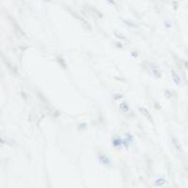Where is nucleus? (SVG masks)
Segmentation results:
<instances>
[{
    "mask_svg": "<svg viewBox=\"0 0 188 188\" xmlns=\"http://www.w3.org/2000/svg\"><path fill=\"white\" fill-rule=\"evenodd\" d=\"M87 127H88L87 123H80V124L78 125V129H79V131H84V129H87Z\"/></svg>",
    "mask_w": 188,
    "mask_h": 188,
    "instance_id": "aec40b11",
    "label": "nucleus"
},
{
    "mask_svg": "<svg viewBox=\"0 0 188 188\" xmlns=\"http://www.w3.org/2000/svg\"><path fill=\"white\" fill-rule=\"evenodd\" d=\"M131 55H132V58H137V57H138V52H135V50H132V52H131Z\"/></svg>",
    "mask_w": 188,
    "mask_h": 188,
    "instance_id": "5701e85b",
    "label": "nucleus"
},
{
    "mask_svg": "<svg viewBox=\"0 0 188 188\" xmlns=\"http://www.w3.org/2000/svg\"><path fill=\"white\" fill-rule=\"evenodd\" d=\"M124 138H125L127 141H129L131 143H132V142L134 141V137H133V135H132L131 133H125V134H124Z\"/></svg>",
    "mask_w": 188,
    "mask_h": 188,
    "instance_id": "2eb2a0df",
    "label": "nucleus"
},
{
    "mask_svg": "<svg viewBox=\"0 0 188 188\" xmlns=\"http://www.w3.org/2000/svg\"><path fill=\"white\" fill-rule=\"evenodd\" d=\"M170 75H172V79H173V82H174V84L176 85H181V83H182V78H181V75H179L176 70H170Z\"/></svg>",
    "mask_w": 188,
    "mask_h": 188,
    "instance_id": "39448f33",
    "label": "nucleus"
},
{
    "mask_svg": "<svg viewBox=\"0 0 188 188\" xmlns=\"http://www.w3.org/2000/svg\"><path fill=\"white\" fill-rule=\"evenodd\" d=\"M151 73H152L153 76H154V78H157V79L162 78V72L158 69V66L154 65V64H151Z\"/></svg>",
    "mask_w": 188,
    "mask_h": 188,
    "instance_id": "20e7f679",
    "label": "nucleus"
},
{
    "mask_svg": "<svg viewBox=\"0 0 188 188\" xmlns=\"http://www.w3.org/2000/svg\"><path fill=\"white\" fill-rule=\"evenodd\" d=\"M179 63H181V65L184 68V69L188 70V60H178Z\"/></svg>",
    "mask_w": 188,
    "mask_h": 188,
    "instance_id": "6ab92c4d",
    "label": "nucleus"
},
{
    "mask_svg": "<svg viewBox=\"0 0 188 188\" xmlns=\"http://www.w3.org/2000/svg\"><path fill=\"white\" fill-rule=\"evenodd\" d=\"M119 110H121L122 113H124V114L129 113V104H128L127 102H122V103L119 104Z\"/></svg>",
    "mask_w": 188,
    "mask_h": 188,
    "instance_id": "6e6552de",
    "label": "nucleus"
},
{
    "mask_svg": "<svg viewBox=\"0 0 188 188\" xmlns=\"http://www.w3.org/2000/svg\"><path fill=\"white\" fill-rule=\"evenodd\" d=\"M83 10L87 11L88 15H92L93 18H103V14H102V11H99L98 9H96V8H93L90 5H84L83 6Z\"/></svg>",
    "mask_w": 188,
    "mask_h": 188,
    "instance_id": "f257e3e1",
    "label": "nucleus"
},
{
    "mask_svg": "<svg viewBox=\"0 0 188 188\" xmlns=\"http://www.w3.org/2000/svg\"><path fill=\"white\" fill-rule=\"evenodd\" d=\"M13 25H14V29H15L16 31H18V34H19L20 37H25V33L23 31V29L18 25V23H16V21H13Z\"/></svg>",
    "mask_w": 188,
    "mask_h": 188,
    "instance_id": "f8f14e48",
    "label": "nucleus"
},
{
    "mask_svg": "<svg viewBox=\"0 0 188 188\" xmlns=\"http://www.w3.org/2000/svg\"><path fill=\"white\" fill-rule=\"evenodd\" d=\"M98 160L100 162V164H103L105 167H112V160L104 153H98Z\"/></svg>",
    "mask_w": 188,
    "mask_h": 188,
    "instance_id": "f03ea898",
    "label": "nucleus"
},
{
    "mask_svg": "<svg viewBox=\"0 0 188 188\" xmlns=\"http://www.w3.org/2000/svg\"><path fill=\"white\" fill-rule=\"evenodd\" d=\"M173 90H170V89H164V97L170 99V98H173Z\"/></svg>",
    "mask_w": 188,
    "mask_h": 188,
    "instance_id": "4468645a",
    "label": "nucleus"
},
{
    "mask_svg": "<svg viewBox=\"0 0 188 188\" xmlns=\"http://www.w3.org/2000/svg\"><path fill=\"white\" fill-rule=\"evenodd\" d=\"M113 44H114V47L118 48V49H123V48H124V45L122 44V41H119V40H118V41H114Z\"/></svg>",
    "mask_w": 188,
    "mask_h": 188,
    "instance_id": "dca6fc26",
    "label": "nucleus"
},
{
    "mask_svg": "<svg viewBox=\"0 0 188 188\" xmlns=\"http://www.w3.org/2000/svg\"><path fill=\"white\" fill-rule=\"evenodd\" d=\"M164 25H166V28H172V23H170V20H164Z\"/></svg>",
    "mask_w": 188,
    "mask_h": 188,
    "instance_id": "4be33fe9",
    "label": "nucleus"
},
{
    "mask_svg": "<svg viewBox=\"0 0 188 188\" xmlns=\"http://www.w3.org/2000/svg\"><path fill=\"white\" fill-rule=\"evenodd\" d=\"M55 60L58 62V64H59V65H60V66L63 68V69H66V68H68V65H66V62H65V59H64L63 57H60V55H58V57L55 58Z\"/></svg>",
    "mask_w": 188,
    "mask_h": 188,
    "instance_id": "9d476101",
    "label": "nucleus"
},
{
    "mask_svg": "<svg viewBox=\"0 0 188 188\" xmlns=\"http://www.w3.org/2000/svg\"><path fill=\"white\" fill-rule=\"evenodd\" d=\"M112 98H113L114 100H119V99H123V94H119V93H117V94H113V96H112Z\"/></svg>",
    "mask_w": 188,
    "mask_h": 188,
    "instance_id": "f3484780",
    "label": "nucleus"
},
{
    "mask_svg": "<svg viewBox=\"0 0 188 188\" xmlns=\"http://www.w3.org/2000/svg\"><path fill=\"white\" fill-rule=\"evenodd\" d=\"M170 141H172V144H173L174 148H176L179 153L183 152V148H182V146H181V143H179V141L176 138V137H170Z\"/></svg>",
    "mask_w": 188,
    "mask_h": 188,
    "instance_id": "423d86ee",
    "label": "nucleus"
},
{
    "mask_svg": "<svg viewBox=\"0 0 188 188\" xmlns=\"http://www.w3.org/2000/svg\"><path fill=\"white\" fill-rule=\"evenodd\" d=\"M154 108H157V109H160V105H159V103H158V102H154Z\"/></svg>",
    "mask_w": 188,
    "mask_h": 188,
    "instance_id": "393cba45",
    "label": "nucleus"
},
{
    "mask_svg": "<svg viewBox=\"0 0 188 188\" xmlns=\"http://www.w3.org/2000/svg\"><path fill=\"white\" fill-rule=\"evenodd\" d=\"M114 37H115V38H118V39H121V40H127V38H125L124 35H122L121 33H117V31L114 33Z\"/></svg>",
    "mask_w": 188,
    "mask_h": 188,
    "instance_id": "a211bd4d",
    "label": "nucleus"
},
{
    "mask_svg": "<svg viewBox=\"0 0 188 188\" xmlns=\"http://www.w3.org/2000/svg\"><path fill=\"white\" fill-rule=\"evenodd\" d=\"M139 112L142 113V115H144L146 118H148V119H149V122H152V123H153V118L151 117V113H149V110H148L147 108L141 107V108H139Z\"/></svg>",
    "mask_w": 188,
    "mask_h": 188,
    "instance_id": "1a4fd4ad",
    "label": "nucleus"
},
{
    "mask_svg": "<svg viewBox=\"0 0 188 188\" xmlns=\"http://www.w3.org/2000/svg\"><path fill=\"white\" fill-rule=\"evenodd\" d=\"M129 146H131V142L127 141L125 138H123V147L124 148H129Z\"/></svg>",
    "mask_w": 188,
    "mask_h": 188,
    "instance_id": "412c9836",
    "label": "nucleus"
},
{
    "mask_svg": "<svg viewBox=\"0 0 188 188\" xmlns=\"http://www.w3.org/2000/svg\"><path fill=\"white\" fill-rule=\"evenodd\" d=\"M122 21H123V24L125 25V27H128V28H132V29H137V28H138V24L132 21V20H129V19H122Z\"/></svg>",
    "mask_w": 188,
    "mask_h": 188,
    "instance_id": "0eeeda50",
    "label": "nucleus"
},
{
    "mask_svg": "<svg viewBox=\"0 0 188 188\" xmlns=\"http://www.w3.org/2000/svg\"><path fill=\"white\" fill-rule=\"evenodd\" d=\"M112 146L114 148H117V149L123 147V138L121 135H114L113 137V138H112Z\"/></svg>",
    "mask_w": 188,
    "mask_h": 188,
    "instance_id": "7ed1b4c3",
    "label": "nucleus"
},
{
    "mask_svg": "<svg viewBox=\"0 0 188 188\" xmlns=\"http://www.w3.org/2000/svg\"><path fill=\"white\" fill-rule=\"evenodd\" d=\"M6 66L9 68V69H10V72H11L14 75H18V69H16V68H15V66H14V65H13L10 62H8V60H6Z\"/></svg>",
    "mask_w": 188,
    "mask_h": 188,
    "instance_id": "ddd939ff",
    "label": "nucleus"
},
{
    "mask_svg": "<svg viewBox=\"0 0 188 188\" xmlns=\"http://www.w3.org/2000/svg\"><path fill=\"white\" fill-rule=\"evenodd\" d=\"M110 5H115V0H107Z\"/></svg>",
    "mask_w": 188,
    "mask_h": 188,
    "instance_id": "b1692460",
    "label": "nucleus"
},
{
    "mask_svg": "<svg viewBox=\"0 0 188 188\" xmlns=\"http://www.w3.org/2000/svg\"><path fill=\"white\" fill-rule=\"evenodd\" d=\"M43 2H47V3H49V2H50V0H43Z\"/></svg>",
    "mask_w": 188,
    "mask_h": 188,
    "instance_id": "a878e982",
    "label": "nucleus"
},
{
    "mask_svg": "<svg viewBox=\"0 0 188 188\" xmlns=\"http://www.w3.org/2000/svg\"><path fill=\"white\" fill-rule=\"evenodd\" d=\"M166 183H167V179L164 177H159V178H157L154 181V186L156 187H163Z\"/></svg>",
    "mask_w": 188,
    "mask_h": 188,
    "instance_id": "9b49d317",
    "label": "nucleus"
}]
</instances>
